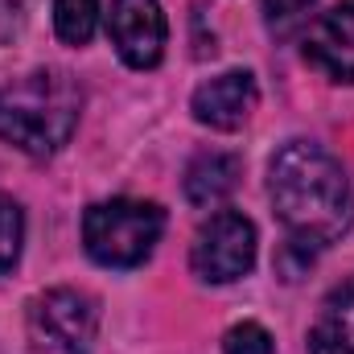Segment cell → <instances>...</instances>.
Here are the masks:
<instances>
[{
  "label": "cell",
  "instance_id": "12",
  "mask_svg": "<svg viewBox=\"0 0 354 354\" xmlns=\"http://www.w3.org/2000/svg\"><path fill=\"white\" fill-rule=\"evenodd\" d=\"M21 239H25L21 206H17L8 194H0V272H8V268L17 264V256H21Z\"/></svg>",
  "mask_w": 354,
  "mask_h": 354
},
{
  "label": "cell",
  "instance_id": "9",
  "mask_svg": "<svg viewBox=\"0 0 354 354\" xmlns=\"http://www.w3.org/2000/svg\"><path fill=\"white\" fill-rule=\"evenodd\" d=\"M309 354H354V276L322 301L309 330Z\"/></svg>",
  "mask_w": 354,
  "mask_h": 354
},
{
  "label": "cell",
  "instance_id": "13",
  "mask_svg": "<svg viewBox=\"0 0 354 354\" xmlns=\"http://www.w3.org/2000/svg\"><path fill=\"white\" fill-rule=\"evenodd\" d=\"M223 354H272V334L260 322H239V326L227 330Z\"/></svg>",
  "mask_w": 354,
  "mask_h": 354
},
{
  "label": "cell",
  "instance_id": "1",
  "mask_svg": "<svg viewBox=\"0 0 354 354\" xmlns=\"http://www.w3.org/2000/svg\"><path fill=\"white\" fill-rule=\"evenodd\" d=\"M268 198L288 239L326 248L354 223L351 177L334 153L309 140H288L268 165Z\"/></svg>",
  "mask_w": 354,
  "mask_h": 354
},
{
  "label": "cell",
  "instance_id": "4",
  "mask_svg": "<svg viewBox=\"0 0 354 354\" xmlns=\"http://www.w3.org/2000/svg\"><path fill=\"white\" fill-rule=\"evenodd\" d=\"M29 334L58 354H91L99 338V305L79 288H50L29 301Z\"/></svg>",
  "mask_w": 354,
  "mask_h": 354
},
{
  "label": "cell",
  "instance_id": "3",
  "mask_svg": "<svg viewBox=\"0 0 354 354\" xmlns=\"http://www.w3.org/2000/svg\"><path fill=\"white\" fill-rule=\"evenodd\" d=\"M165 235V210L140 198H111L95 202L83 214V243L87 256L103 268H136L153 256Z\"/></svg>",
  "mask_w": 354,
  "mask_h": 354
},
{
  "label": "cell",
  "instance_id": "14",
  "mask_svg": "<svg viewBox=\"0 0 354 354\" xmlns=\"http://www.w3.org/2000/svg\"><path fill=\"white\" fill-rule=\"evenodd\" d=\"M313 0H260V8H264V21L272 29H288L305 8H309Z\"/></svg>",
  "mask_w": 354,
  "mask_h": 354
},
{
  "label": "cell",
  "instance_id": "7",
  "mask_svg": "<svg viewBox=\"0 0 354 354\" xmlns=\"http://www.w3.org/2000/svg\"><path fill=\"white\" fill-rule=\"evenodd\" d=\"M260 107V87L248 71H227L218 79H206L194 91L189 111L198 124L214 128V132H235L252 120V111Z\"/></svg>",
  "mask_w": 354,
  "mask_h": 354
},
{
  "label": "cell",
  "instance_id": "8",
  "mask_svg": "<svg viewBox=\"0 0 354 354\" xmlns=\"http://www.w3.org/2000/svg\"><path fill=\"white\" fill-rule=\"evenodd\" d=\"M305 58L330 79L354 83V4H334L309 25Z\"/></svg>",
  "mask_w": 354,
  "mask_h": 354
},
{
  "label": "cell",
  "instance_id": "5",
  "mask_svg": "<svg viewBox=\"0 0 354 354\" xmlns=\"http://www.w3.org/2000/svg\"><path fill=\"white\" fill-rule=\"evenodd\" d=\"M189 264L206 284H231L256 264V227L239 210H214L189 248Z\"/></svg>",
  "mask_w": 354,
  "mask_h": 354
},
{
  "label": "cell",
  "instance_id": "10",
  "mask_svg": "<svg viewBox=\"0 0 354 354\" xmlns=\"http://www.w3.org/2000/svg\"><path fill=\"white\" fill-rule=\"evenodd\" d=\"M239 157L235 153H198L185 169V198L194 206H218L223 198H231V189L239 185Z\"/></svg>",
  "mask_w": 354,
  "mask_h": 354
},
{
  "label": "cell",
  "instance_id": "6",
  "mask_svg": "<svg viewBox=\"0 0 354 354\" xmlns=\"http://www.w3.org/2000/svg\"><path fill=\"white\" fill-rule=\"evenodd\" d=\"M107 37L132 71H153L165 58V41H169L161 0H111Z\"/></svg>",
  "mask_w": 354,
  "mask_h": 354
},
{
  "label": "cell",
  "instance_id": "11",
  "mask_svg": "<svg viewBox=\"0 0 354 354\" xmlns=\"http://www.w3.org/2000/svg\"><path fill=\"white\" fill-rule=\"evenodd\" d=\"M99 25V0H54V29L66 46H87Z\"/></svg>",
  "mask_w": 354,
  "mask_h": 354
},
{
  "label": "cell",
  "instance_id": "2",
  "mask_svg": "<svg viewBox=\"0 0 354 354\" xmlns=\"http://www.w3.org/2000/svg\"><path fill=\"white\" fill-rule=\"evenodd\" d=\"M83 91L66 71H33L0 87V140L25 157H54L79 128Z\"/></svg>",
  "mask_w": 354,
  "mask_h": 354
}]
</instances>
